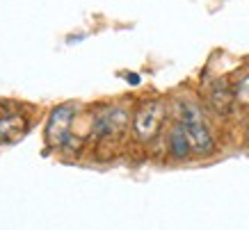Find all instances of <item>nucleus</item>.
Here are the masks:
<instances>
[{
  "label": "nucleus",
  "instance_id": "4",
  "mask_svg": "<svg viewBox=\"0 0 249 230\" xmlns=\"http://www.w3.org/2000/svg\"><path fill=\"white\" fill-rule=\"evenodd\" d=\"M162 119H165V107L158 100H151V103L142 105L140 110L135 112V119H133V130H135L137 139L149 141L156 137V132L162 126Z\"/></svg>",
  "mask_w": 249,
  "mask_h": 230
},
{
  "label": "nucleus",
  "instance_id": "9",
  "mask_svg": "<svg viewBox=\"0 0 249 230\" xmlns=\"http://www.w3.org/2000/svg\"><path fill=\"white\" fill-rule=\"evenodd\" d=\"M247 146H249V130H247Z\"/></svg>",
  "mask_w": 249,
  "mask_h": 230
},
{
  "label": "nucleus",
  "instance_id": "6",
  "mask_svg": "<svg viewBox=\"0 0 249 230\" xmlns=\"http://www.w3.org/2000/svg\"><path fill=\"white\" fill-rule=\"evenodd\" d=\"M169 153H172L176 160H185V157L192 153L188 134H185V128H183L181 123H176V126L169 130Z\"/></svg>",
  "mask_w": 249,
  "mask_h": 230
},
{
  "label": "nucleus",
  "instance_id": "5",
  "mask_svg": "<svg viewBox=\"0 0 249 230\" xmlns=\"http://www.w3.org/2000/svg\"><path fill=\"white\" fill-rule=\"evenodd\" d=\"M25 130H28V121L18 112H5L0 116V144H12L21 139Z\"/></svg>",
  "mask_w": 249,
  "mask_h": 230
},
{
  "label": "nucleus",
  "instance_id": "8",
  "mask_svg": "<svg viewBox=\"0 0 249 230\" xmlns=\"http://www.w3.org/2000/svg\"><path fill=\"white\" fill-rule=\"evenodd\" d=\"M233 100L238 105H245V107L249 105V73L238 80V84H235V89H233Z\"/></svg>",
  "mask_w": 249,
  "mask_h": 230
},
{
  "label": "nucleus",
  "instance_id": "2",
  "mask_svg": "<svg viewBox=\"0 0 249 230\" xmlns=\"http://www.w3.org/2000/svg\"><path fill=\"white\" fill-rule=\"evenodd\" d=\"M73 116H76V105L64 103L53 107L51 116H48V123H46V146H51V148L67 146Z\"/></svg>",
  "mask_w": 249,
  "mask_h": 230
},
{
  "label": "nucleus",
  "instance_id": "7",
  "mask_svg": "<svg viewBox=\"0 0 249 230\" xmlns=\"http://www.w3.org/2000/svg\"><path fill=\"white\" fill-rule=\"evenodd\" d=\"M231 100H233V91H229L227 87L215 89L211 94V105L217 112H229V107H231Z\"/></svg>",
  "mask_w": 249,
  "mask_h": 230
},
{
  "label": "nucleus",
  "instance_id": "1",
  "mask_svg": "<svg viewBox=\"0 0 249 230\" xmlns=\"http://www.w3.org/2000/svg\"><path fill=\"white\" fill-rule=\"evenodd\" d=\"M178 123L185 128V134H188L190 148L196 155H211L215 153V139H213L211 130L204 121V112L199 110L195 103H183L181 110H178Z\"/></svg>",
  "mask_w": 249,
  "mask_h": 230
},
{
  "label": "nucleus",
  "instance_id": "3",
  "mask_svg": "<svg viewBox=\"0 0 249 230\" xmlns=\"http://www.w3.org/2000/svg\"><path fill=\"white\" fill-rule=\"evenodd\" d=\"M128 121H130L128 110H124V107H103V110H98L96 116H94L91 134H94L96 139L117 137V134H121L128 128Z\"/></svg>",
  "mask_w": 249,
  "mask_h": 230
}]
</instances>
